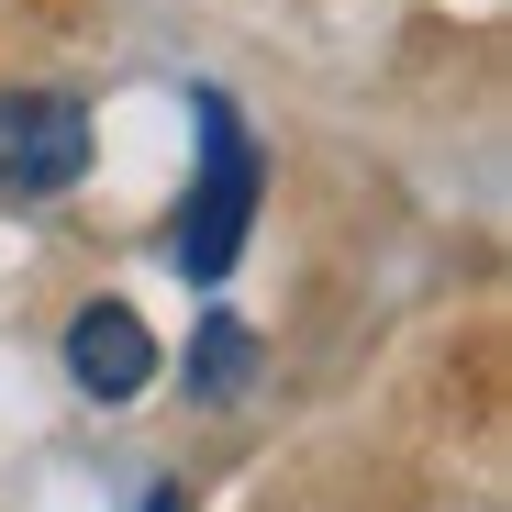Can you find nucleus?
I'll return each instance as SVG.
<instances>
[{"label":"nucleus","instance_id":"f257e3e1","mask_svg":"<svg viewBox=\"0 0 512 512\" xmlns=\"http://www.w3.org/2000/svg\"><path fill=\"white\" fill-rule=\"evenodd\" d=\"M190 112H201V190H190L179 234H167V256H179V279H223L245 256L256 201H268V156H256V134H245V112L223 90H201Z\"/></svg>","mask_w":512,"mask_h":512},{"label":"nucleus","instance_id":"f03ea898","mask_svg":"<svg viewBox=\"0 0 512 512\" xmlns=\"http://www.w3.org/2000/svg\"><path fill=\"white\" fill-rule=\"evenodd\" d=\"M90 167V112L67 90H0V201H56Z\"/></svg>","mask_w":512,"mask_h":512},{"label":"nucleus","instance_id":"7ed1b4c3","mask_svg":"<svg viewBox=\"0 0 512 512\" xmlns=\"http://www.w3.org/2000/svg\"><path fill=\"white\" fill-rule=\"evenodd\" d=\"M67 379L90 390V401H134V390L156 379V334H145V312L90 301V312L67 323Z\"/></svg>","mask_w":512,"mask_h":512},{"label":"nucleus","instance_id":"20e7f679","mask_svg":"<svg viewBox=\"0 0 512 512\" xmlns=\"http://www.w3.org/2000/svg\"><path fill=\"white\" fill-rule=\"evenodd\" d=\"M245 368H256L245 323H234V312H212V323H201V346H190V401H234V390H245Z\"/></svg>","mask_w":512,"mask_h":512},{"label":"nucleus","instance_id":"39448f33","mask_svg":"<svg viewBox=\"0 0 512 512\" xmlns=\"http://www.w3.org/2000/svg\"><path fill=\"white\" fill-rule=\"evenodd\" d=\"M145 512H179V490H145Z\"/></svg>","mask_w":512,"mask_h":512}]
</instances>
